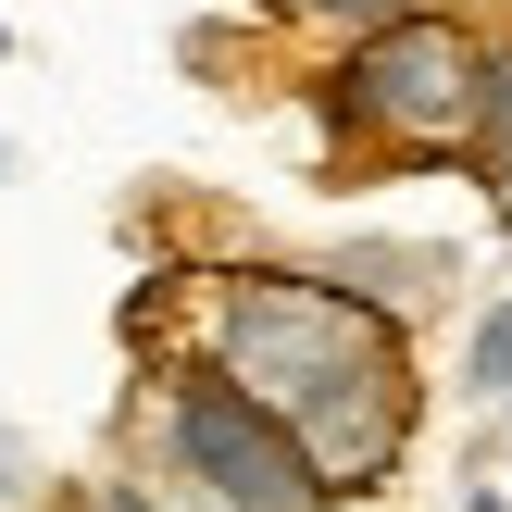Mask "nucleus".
<instances>
[{"mask_svg":"<svg viewBox=\"0 0 512 512\" xmlns=\"http://www.w3.org/2000/svg\"><path fill=\"white\" fill-rule=\"evenodd\" d=\"M225 375L313 438L338 500L388 488L400 438H413V375H400V338L375 300L313 288V275H238L225 288Z\"/></svg>","mask_w":512,"mask_h":512,"instance_id":"nucleus-1","label":"nucleus"},{"mask_svg":"<svg viewBox=\"0 0 512 512\" xmlns=\"http://www.w3.org/2000/svg\"><path fill=\"white\" fill-rule=\"evenodd\" d=\"M150 438H163V463L188 475L213 512H313V500H338L325 463H313V438H300L275 400H250L225 363L175 375L163 413H150Z\"/></svg>","mask_w":512,"mask_h":512,"instance_id":"nucleus-2","label":"nucleus"},{"mask_svg":"<svg viewBox=\"0 0 512 512\" xmlns=\"http://www.w3.org/2000/svg\"><path fill=\"white\" fill-rule=\"evenodd\" d=\"M475 100H488V50L438 13H400L375 38H350V75H338V113L363 125L375 150H450L475 138Z\"/></svg>","mask_w":512,"mask_h":512,"instance_id":"nucleus-3","label":"nucleus"},{"mask_svg":"<svg viewBox=\"0 0 512 512\" xmlns=\"http://www.w3.org/2000/svg\"><path fill=\"white\" fill-rule=\"evenodd\" d=\"M475 150H488V175L512 188V50H488V100H475Z\"/></svg>","mask_w":512,"mask_h":512,"instance_id":"nucleus-4","label":"nucleus"},{"mask_svg":"<svg viewBox=\"0 0 512 512\" xmlns=\"http://www.w3.org/2000/svg\"><path fill=\"white\" fill-rule=\"evenodd\" d=\"M463 388H475V400H512V300H500L488 325H475V350H463Z\"/></svg>","mask_w":512,"mask_h":512,"instance_id":"nucleus-5","label":"nucleus"},{"mask_svg":"<svg viewBox=\"0 0 512 512\" xmlns=\"http://www.w3.org/2000/svg\"><path fill=\"white\" fill-rule=\"evenodd\" d=\"M288 13H313V25H350V38H375V25L425 13V0H288Z\"/></svg>","mask_w":512,"mask_h":512,"instance_id":"nucleus-6","label":"nucleus"},{"mask_svg":"<svg viewBox=\"0 0 512 512\" xmlns=\"http://www.w3.org/2000/svg\"><path fill=\"white\" fill-rule=\"evenodd\" d=\"M100 512H150V500H138V488H113V500H100Z\"/></svg>","mask_w":512,"mask_h":512,"instance_id":"nucleus-7","label":"nucleus"},{"mask_svg":"<svg viewBox=\"0 0 512 512\" xmlns=\"http://www.w3.org/2000/svg\"><path fill=\"white\" fill-rule=\"evenodd\" d=\"M463 512H500V500H463Z\"/></svg>","mask_w":512,"mask_h":512,"instance_id":"nucleus-8","label":"nucleus"}]
</instances>
